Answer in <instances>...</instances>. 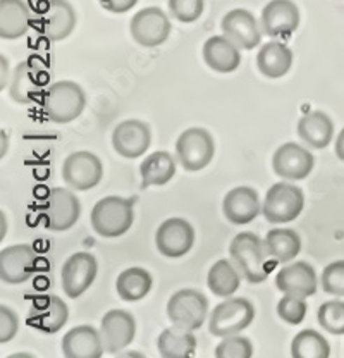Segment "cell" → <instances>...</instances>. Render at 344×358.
Instances as JSON below:
<instances>
[{"instance_id": "cell-1", "label": "cell", "mask_w": 344, "mask_h": 358, "mask_svg": "<svg viewBox=\"0 0 344 358\" xmlns=\"http://www.w3.org/2000/svg\"><path fill=\"white\" fill-rule=\"evenodd\" d=\"M86 95L74 81L52 83L43 93V112L55 124H67L83 114Z\"/></svg>"}, {"instance_id": "cell-2", "label": "cell", "mask_w": 344, "mask_h": 358, "mask_svg": "<svg viewBox=\"0 0 344 358\" xmlns=\"http://www.w3.org/2000/svg\"><path fill=\"white\" fill-rule=\"evenodd\" d=\"M229 253L233 262L241 271V274L248 279L250 282H264L268 278L271 266H267V248L265 241H261L257 234L245 231L234 236L231 241Z\"/></svg>"}, {"instance_id": "cell-3", "label": "cell", "mask_w": 344, "mask_h": 358, "mask_svg": "<svg viewBox=\"0 0 344 358\" xmlns=\"http://www.w3.org/2000/svg\"><path fill=\"white\" fill-rule=\"evenodd\" d=\"M134 221L133 200L106 196L92 210V227L102 238H119L131 229Z\"/></svg>"}, {"instance_id": "cell-4", "label": "cell", "mask_w": 344, "mask_h": 358, "mask_svg": "<svg viewBox=\"0 0 344 358\" xmlns=\"http://www.w3.org/2000/svg\"><path fill=\"white\" fill-rule=\"evenodd\" d=\"M305 207L303 189L291 182H275L271 186L261 203V214L272 224L296 221Z\"/></svg>"}, {"instance_id": "cell-5", "label": "cell", "mask_w": 344, "mask_h": 358, "mask_svg": "<svg viewBox=\"0 0 344 358\" xmlns=\"http://www.w3.org/2000/svg\"><path fill=\"white\" fill-rule=\"evenodd\" d=\"M255 319V307L246 298H227L208 317V331L217 338H226L245 331Z\"/></svg>"}, {"instance_id": "cell-6", "label": "cell", "mask_w": 344, "mask_h": 358, "mask_svg": "<svg viewBox=\"0 0 344 358\" xmlns=\"http://www.w3.org/2000/svg\"><path fill=\"white\" fill-rule=\"evenodd\" d=\"M208 315V300L198 289H179L167 303V317L172 326L186 331H196Z\"/></svg>"}, {"instance_id": "cell-7", "label": "cell", "mask_w": 344, "mask_h": 358, "mask_svg": "<svg viewBox=\"0 0 344 358\" xmlns=\"http://www.w3.org/2000/svg\"><path fill=\"white\" fill-rule=\"evenodd\" d=\"M215 154V143L212 134L203 128H189L179 134L175 141V155L186 171L205 169Z\"/></svg>"}, {"instance_id": "cell-8", "label": "cell", "mask_w": 344, "mask_h": 358, "mask_svg": "<svg viewBox=\"0 0 344 358\" xmlns=\"http://www.w3.org/2000/svg\"><path fill=\"white\" fill-rule=\"evenodd\" d=\"M131 36L141 47H159L171 35L169 16L159 7H145L138 10L129 24Z\"/></svg>"}, {"instance_id": "cell-9", "label": "cell", "mask_w": 344, "mask_h": 358, "mask_svg": "<svg viewBox=\"0 0 344 358\" xmlns=\"http://www.w3.org/2000/svg\"><path fill=\"white\" fill-rule=\"evenodd\" d=\"M103 166L102 160L92 152H74L67 155L62 164V179L78 192L92 189L102 181Z\"/></svg>"}, {"instance_id": "cell-10", "label": "cell", "mask_w": 344, "mask_h": 358, "mask_svg": "<svg viewBox=\"0 0 344 358\" xmlns=\"http://www.w3.org/2000/svg\"><path fill=\"white\" fill-rule=\"evenodd\" d=\"M76 10L67 0H48L40 10L36 28L50 42H61L76 28Z\"/></svg>"}, {"instance_id": "cell-11", "label": "cell", "mask_w": 344, "mask_h": 358, "mask_svg": "<svg viewBox=\"0 0 344 358\" xmlns=\"http://www.w3.org/2000/svg\"><path fill=\"white\" fill-rule=\"evenodd\" d=\"M99 272L96 259L88 252H78L66 260L61 271V285L69 298H78L89 289Z\"/></svg>"}, {"instance_id": "cell-12", "label": "cell", "mask_w": 344, "mask_h": 358, "mask_svg": "<svg viewBox=\"0 0 344 358\" xmlns=\"http://www.w3.org/2000/svg\"><path fill=\"white\" fill-rule=\"evenodd\" d=\"M194 243V229L181 217H171L159 226L155 233V245L164 257L179 259L185 257Z\"/></svg>"}, {"instance_id": "cell-13", "label": "cell", "mask_w": 344, "mask_h": 358, "mask_svg": "<svg viewBox=\"0 0 344 358\" xmlns=\"http://www.w3.org/2000/svg\"><path fill=\"white\" fill-rule=\"evenodd\" d=\"M260 24L272 38L289 36L300 26V9L293 0H271L261 10Z\"/></svg>"}, {"instance_id": "cell-14", "label": "cell", "mask_w": 344, "mask_h": 358, "mask_svg": "<svg viewBox=\"0 0 344 358\" xmlns=\"http://www.w3.org/2000/svg\"><path fill=\"white\" fill-rule=\"evenodd\" d=\"M313 155L301 145L284 143L280 145L272 157V167L274 173L282 179H291V181H300L306 179L313 171Z\"/></svg>"}, {"instance_id": "cell-15", "label": "cell", "mask_w": 344, "mask_h": 358, "mask_svg": "<svg viewBox=\"0 0 344 358\" xmlns=\"http://www.w3.org/2000/svg\"><path fill=\"white\" fill-rule=\"evenodd\" d=\"M81 205L78 196L66 188L50 189L45 207V226L50 231H67L78 222Z\"/></svg>"}, {"instance_id": "cell-16", "label": "cell", "mask_w": 344, "mask_h": 358, "mask_svg": "<svg viewBox=\"0 0 344 358\" xmlns=\"http://www.w3.org/2000/svg\"><path fill=\"white\" fill-rule=\"evenodd\" d=\"M152 133L148 124L138 119L119 122L112 133V147L121 157L138 159L150 148Z\"/></svg>"}, {"instance_id": "cell-17", "label": "cell", "mask_w": 344, "mask_h": 358, "mask_svg": "<svg viewBox=\"0 0 344 358\" xmlns=\"http://www.w3.org/2000/svg\"><path fill=\"white\" fill-rule=\"evenodd\" d=\"M100 334H102L106 352L110 355L119 353L133 343L134 334H136L134 317L121 308L108 310L100 322Z\"/></svg>"}, {"instance_id": "cell-18", "label": "cell", "mask_w": 344, "mask_h": 358, "mask_svg": "<svg viewBox=\"0 0 344 358\" xmlns=\"http://www.w3.org/2000/svg\"><path fill=\"white\" fill-rule=\"evenodd\" d=\"M36 253L29 245H13L0 252V279L7 285H21L35 272Z\"/></svg>"}, {"instance_id": "cell-19", "label": "cell", "mask_w": 344, "mask_h": 358, "mask_svg": "<svg viewBox=\"0 0 344 358\" xmlns=\"http://www.w3.org/2000/svg\"><path fill=\"white\" fill-rule=\"evenodd\" d=\"M69 319V308L55 294L45 296L29 308L26 322L29 327L43 334H55L62 329Z\"/></svg>"}, {"instance_id": "cell-20", "label": "cell", "mask_w": 344, "mask_h": 358, "mask_svg": "<svg viewBox=\"0 0 344 358\" xmlns=\"http://www.w3.org/2000/svg\"><path fill=\"white\" fill-rule=\"evenodd\" d=\"M224 36L231 40L241 50H252L261 40L260 26L250 10L233 9L222 17Z\"/></svg>"}, {"instance_id": "cell-21", "label": "cell", "mask_w": 344, "mask_h": 358, "mask_svg": "<svg viewBox=\"0 0 344 358\" xmlns=\"http://www.w3.org/2000/svg\"><path fill=\"white\" fill-rule=\"evenodd\" d=\"M222 210L231 224L243 226L255 221L261 210V203L255 189L250 186H238L224 196Z\"/></svg>"}, {"instance_id": "cell-22", "label": "cell", "mask_w": 344, "mask_h": 358, "mask_svg": "<svg viewBox=\"0 0 344 358\" xmlns=\"http://www.w3.org/2000/svg\"><path fill=\"white\" fill-rule=\"evenodd\" d=\"M275 286L280 293L308 298L317 291L315 268L308 262H294L282 267L275 275Z\"/></svg>"}, {"instance_id": "cell-23", "label": "cell", "mask_w": 344, "mask_h": 358, "mask_svg": "<svg viewBox=\"0 0 344 358\" xmlns=\"http://www.w3.org/2000/svg\"><path fill=\"white\" fill-rule=\"evenodd\" d=\"M106 352L100 331L93 326H76L62 338L66 358H100Z\"/></svg>"}, {"instance_id": "cell-24", "label": "cell", "mask_w": 344, "mask_h": 358, "mask_svg": "<svg viewBox=\"0 0 344 358\" xmlns=\"http://www.w3.org/2000/svg\"><path fill=\"white\" fill-rule=\"evenodd\" d=\"M45 85V71L36 62L22 61L14 69L10 96L17 103H31L40 96Z\"/></svg>"}, {"instance_id": "cell-25", "label": "cell", "mask_w": 344, "mask_h": 358, "mask_svg": "<svg viewBox=\"0 0 344 358\" xmlns=\"http://www.w3.org/2000/svg\"><path fill=\"white\" fill-rule=\"evenodd\" d=\"M241 48L227 36H212L203 45V59L215 73H234L241 64Z\"/></svg>"}, {"instance_id": "cell-26", "label": "cell", "mask_w": 344, "mask_h": 358, "mask_svg": "<svg viewBox=\"0 0 344 358\" xmlns=\"http://www.w3.org/2000/svg\"><path fill=\"white\" fill-rule=\"evenodd\" d=\"M31 26V13L24 0H0V38L17 40Z\"/></svg>"}, {"instance_id": "cell-27", "label": "cell", "mask_w": 344, "mask_h": 358, "mask_svg": "<svg viewBox=\"0 0 344 358\" xmlns=\"http://www.w3.org/2000/svg\"><path fill=\"white\" fill-rule=\"evenodd\" d=\"M298 136L312 148L322 150L334 138V124L322 110L308 112L298 121Z\"/></svg>"}, {"instance_id": "cell-28", "label": "cell", "mask_w": 344, "mask_h": 358, "mask_svg": "<svg viewBox=\"0 0 344 358\" xmlns=\"http://www.w3.org/2000/svg\"><path fill=\"white\" fill-rule=\"evenodd\" d=\"M293 66V52L282 42H268L257 55V67L264 76L271 80L286 76Z\"/></svg>"}, {"instance_id": "cell-29", "label": "cell", "mask_w": 344, "mask_h": 358, "mask_svg": "<svg viewBox=\"0 0 344 358\" xmlns=\"http://www.w3.org/2000/svg\"><path fill=\"white\" fill-rule=\"evenodd\" d=\"M175 160L169 152H153L141 162V188L167 185L175 174Z\"/></svg>"}, {"instance_id": "cell-30", "label": "cell", "mask_w": 344, "mask_h": 358, "mask_svg": "<svg viewBox=\"0 0 344 358\" xmlns=\"http://www.w3.org/2000/svg\"><path fill=\"white\" fill-rule=\"evenodd\" d=\"M157 348L164 358H189L196 352V338L193 331L174 326L162 331L157 339Z\"/></svg>"}, {"instance_id": "cell-31", "label": "cell", "mask_w": 344, "mask_h": 358, "mask_svg": "<svg viewBox=\"0 0 344 358\" xmlns=\"http://www.w3.org/2000/svg\"><path fill=\"white\" fill-rule=\"evenodd\" d=\"M152 275L143 267H129L117 275L115 289L121 300L140 301L150 293Z\"/></svg>"}, {"instance_id": "cell-32", "label": "cell", "mask_w": 344, "mask_h": 358, "mask_svg": "<svg viewBox=\"0 0 344 358\" xmlns=\"http://www.w3.org/2000/svg\"><path fill=\"white\" fill-rule=\"evenodd\" d=\"M268 257L278 262H291L301 252L300 234L293 229H272L265 236Z\"/></svg>"}, {"instance_id": "cell-33", "label": "cell", "mask_w": 344, "mask_h": 358, "mask_svg": "<svg viewBox=\"0 0 344 358\" xmlns=\"http://www.w3.org/2000/svg\"><path fill=\"white\" fill-rule=\"evenodd\" d=\"M207 285L208 289L214 294H217V296L227 298L239 289L241 275H239V272L234 268V266L229 260L220 259L217 260L214 266L210 267V271H208Z\"/></svg>"}, {"instance_id": "cell-34", "label": "cell", "mask_w": 344, "mask_h": 358, "mask_svg": "<svg viewBox=\"0 0 344 358\" xmlns=\"http://www.w3.org/2000/svg\"><path fill=\"white\" fill-rule=\"evenodd\" d=\"M291 355L294 358H327L331 355V346L320 333L305 329L293 338Z\"/></svg>"}, {"instance_id": "cell-35", "label": "cell", "mask_w": 344, "mask_h": 358, "mask_svg": "<svg viewBox=\"0 0 344 358\" xmlns=\"http://www.w3.org/2000/svg\"><path fill=\"white\" fill-rule=\"evenodd\" d=\"M320 327L331 334H344V301L331 300L320 305L317 312Z\"/></svg>"}, {"instance_id": "cell-36", "label": "cell", "mask_w": 344, "mask_h": 358, "mask_svg": "<svg viewBox=\"0 0 344 358\" xmlns=\"http://www.w3.org/2000/svg\"><path fill=\"white\" fill-rule=\"evenodd\" d=\"M253 355L252 341L245 336L231 334L222 338V341L217 345V358H250Z\"/></svg>"}, {"instance_id": "cell-37", "label": "cell", "mask_w": 344, "mask_h": 358, "mask_svg": "<svg viewBox=\"0 0 344 358\" xmlns=\"http://www.w3.org/2000/svg\"><path fill=\"white\" fill-rule=\"evenodd\" d=\"M306 310H308V307H306L305 298L293 296V294H286L278 303V315L284 322L293 324V326H298L305 320Z\"/></svg>"}, {"instance_id": "cell-38", "label": "cell", "mask_w": 344, "mask_h": 358, "mask_svg": "<svg viewBox=\"0 0 344 358\" xmlns=\"http://www.w3.org/2000/svg\"><path fill=\"white\" fill-rule=\"evenodd\" d=\"M320 285L325 293L334 296H344V260L331 262L324 268Z\"/></svg>"}, {"instance_id": "cell-39", "label": "cell", "mask_w": 344, "mask_h": 358, "mask_svg": "<svg viewBox=\"0 0 344 358\" xmlns=\"http://www.w3.org/2000/svg\"><path fill=\"white\" fill-rule=\"evenodd\" d=\"M205 0H169L172 17L181 22H194L203 14Z\"/></svg>"}, {"instance_id": "cell-40", "label": "cell", "mask_w": 344, "mask_h": 358, "mask_svg": "<svg viewBox=\"0 0 344 358\" xmlns=\"http://www.w3.org/2000/svg\"><path fill=\"white\" fill-rule=\"evenodd\" d=\"M17 329H20V319L16 312L2 305L0 307V343L6 345L7 341H10L16 336Z\"/></svg>"}, {"instance_id": "cell-41", "label": "cell", "mask_w": 344, "mask_h": 358, "mask_svg": "<svg viewBox=\"0 0 344 358\" xmlns=\"http://www.w3.org/2000/svg\"><path fill=\"white\" fill-rule=\"evenodd\" d=\"M138 0H100V6L112 14H124L133 9Z\"/></svg>"}, {"instance_id": "cell-42", "label": "cell", "mask_w": 344, "mask_h": 358, "mask_svg": "<svg viewBox=\"0 0 344 358\" xmlns=\"http://www.w3.org/2000/svg\"><path fill=\"white\" fill-rule=\"evenodd\" d=\"M336 155H338L339 160L344 162V128L338 134V138H336Z\"/></svg>"}]
</instances>
